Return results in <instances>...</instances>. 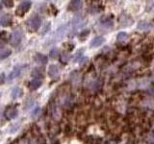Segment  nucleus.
<instances>
[{"label":"nucleus","mask_w":154,"mask_h":144,"mask_svg":"<svg viewBox=\"0 0 154 144\" xmlns=\"http://www.w3.org/2000/svg\"><path fill=\"white\" fill-rule=\"evenodd\" d=\"M34 60H35V62L38 64H45L47 62V57L41 54V53H38V54H36V56L34 57Z\"/></svg>","instance_id":"nucleus-9"},{"label":"nucleus","mask_w":154,"mask_h":144,"mask_svg":"<svg viewBox=\"0 0 154 144\" xmlns=\"http://www.w3.org/2000/svg\"><path fill=\"white\" fill-rule=\"evenodd\" d=\"M32 76L36 79H42L43 76V73L38 68H35L32 72Z\"/></svg>","instance_id":"nucleus-17"},{"label":"nucleus","mask_w":154,"mask_h":144,"mask_svg":"<svg viewBox=\"0 0 154 144\" xmlns=\"http://www.w3.org/2000/svg\"><path fill=\"white\" fill-rule=\"evenodd\" d=\"M105 40H104V38L102 37H96L94 38L93 40H91V47H98L100 45H102L103 43H104Z\"/></svg>","instance_id":"nucleus-12"},{"label":"nucleus","mask_w":154,"mask_h":144,"mask_svg":"<svg viewBox=\"0 0 154 144\" xmlns=\"http://www.w3.org/2000/svg\"><path fill=\"white\" fill-rule=\"evenodd\" d=\"M12 22H13V17L11 14H4V16L0 18V24H1V26L3 27L10 26L12 24Z\"/></svg>","instance_id":"nucleus-6"},{"label":"nucleus","mask_w":154,"mask_h":144,"mask_svg":"<svg viewBox=\"0 0 154 144\" xmlns=\"http://www.w3.org/2000/svg\"><path fill=\"white\" fill-rule=\"evenodd\" d=\"M12 98L13 99H17L18 97H20V96L22 95V89L17 88V86H16V88H14L13 90H12Z\"/></svg>","instance_id":"nucleus-13"},{"label":"nucleus","mask_w":154,"mask_h":144,"mask_svg":"<svg viewBox=\"0 0 154 144\" xmlns=\"http://www.w3.org/2000/svg\"><path fill=\"white\" fill-rule=\"evenodd\" d=\"M31 5H32V3H31L30 0H24V1H22L20 4L18 5V7H17V11H16L17 16H23L24 14H25L29 11V10H30Z\"/></svg>","instance_id":"nucleus-1"},{"label":"nucleus","mask_w":154,"mask_h":144,"mask_svg":"<svg viewBox=\"0 0 154 144\" xmlns=\"http://www.w3.org/2000/svg\"><path fill=\"white\" fill-rule=\"evenodd\" d=\"M41 23H42V20H41L40 16H33L27 20V26L29 27V29H30L32 32H35L40 28Z\"/></svg>","instance_id":"nucleus-2"},{"label":"nucleus","mask_w":154,"mask_h":144,"mask_svg":"<svg viewBox=\"0 0 154 144\" xmlns=\"http://www.w3.org/2000/svg\"><path fill=\"white\" fill-rule=\"evenodd\" d=\"M153 8H154V7H153Z\"/></svg>","instance_id":"nucleus-27"},{"label":"nucleus","mask_w":154,"mask_h":144,"mask_svg":"<svg viewBox=\"0 0 154 144\" xmlns=\"http://www.w3.org/2000/svg\"><path fill=\"white\" fill-rule=\"evenodd\" d=\"M69 60V54H67V53H63V54H61V62L63 64H66Z\"/></svg>","instance_id":"nucleus-20"},{"label":"nucleus","mask_w":154,"mask_h":144,"mask_svg":"<svg viewBox=\"0 0 154 144\" xmlns=\"http://www.w3.org/2000/svg\"><path fill=\"white\" fill-rule=\"evenodd\" d=\"M151 28V24L148 23L146 21H141L139 24H138V29H140V30H148V29Z\"/></svg>","instance_id":"nucleus-14"},{"label":"nucleus","mask_w":154,"mask_h":144,"mask_svg":"<svg viewBox=\"0 0 154 144\" xmlns=\"http://www.w3.org/2000/svg\"><path fill=\"white\" fill-rule=\"evenodd\" d=\"M81 6H82L81 0H71L69 4V10L71 12H76L80 10Z\"/></svg>","instance_id":"nucleus-7"},{"label":"nucleus","mask_w":154,"mask_h":144,"mask_svg":"<svg viewBox=\"0 0 154 144\" xmlns=\"http://www.w3.org/2000/svg\"><path fill=\"white\" fill-rule=\"evenodd\" d=\"M58 56H59V51H58L57 48H53V49H51L50 57L52 59H56V58H58Z\"/></svg>","instance_id":"nucleus-21"},{"label":"nucleus","mask_w":154,"mask_h":144,"mask_svg":"<svg viewBox=\"0 0 154 144\" xmlns=\"http://www.w3.org/2000/svg\"><path fill=\"white\" fill-rule=\"evenodd\" d=\"M5 117H6L8 120H12V119H14L18 114V110L17 108L14 107H8L5 110Z\"/></svg>","instance_id":"nucleus-4"},{"label":"nucleus","mask_w":154,"mask_h":144,"mask_svg":"<svg viewBox=\"0 0 154 144\" xmlns=\"http://www.w3.org/2000/svg\"><path fill=\"white\" fill-rule=\"evenodd\" d=\"M3 4L5 5V7L12 8L14 6V1L13 0H3Z\"/></svg>","instance_id":"nucleus-22"},{"label":"nucleus","mask_w":154,"mask_h":144,"mask_svg":"<svg viewBox=\"0 0 154 144\" xmlns=\"http://www.w3.org/2000/svg\"><path fill=\"white\" fill-rule=\"evenodd\" d=\"M9 38H10V35L7 33V32H5V31H3V32H1L0 33V40H1L2 41H8L9 40Z\"/></svg>","instance_id":"nucleus-19"},{"label":"nucleus","mask_w":154,"mask_h":144,"mask_svg":"<svg viewBox=\"0 0 154 144\" xmlns=\"http://www.w3.org/2000/svg\"><path fill=\"white\" fill-rule=\"evenodd\" d=\"M4 45V41H2L1 40H0V47H2Z\"/></svg>","instance_id":"nucleus-24"},{"label":"nucleus","mask_w":154,"mask_h":144,"mask_svg":"<svg viewBox=\"0 0 154 144\" xmlns=\"http://www.w3.org/2000/svg\"><path fill=\"white\" fill-rule=\"evenodd\" d=\"M2 10V5H1V3H0V11Z\"/></svg>","instance_id":"nucleus-25"},{"label":"nucleus","mask_w":154,"mask_h":144,"mask_svg":"<svg viewBox=\"0 0 154 144\" xmlns=\"http://www.w3.org/2000/svg\"><path fill=\"white\" fill-rule=\"evenodd\" d=\"M5 82V74L4 73H0V86L3 85Z\"/></svg>","instance_id":"nucleus-23"},{"label":"nucleus","mask_w":154,"mask_h":144,"mask_svg":"<svg viewBox=\"0 0 154 144\" xmlns=\"http://www.w3.org/2000/svg\"><path fill=\"white\" fill-rule=\"evenodd\" d=\"M11 50L10 49H7V48H5V49L1 50L0 51V60H4L6 59V58H8L10 55H11Z\"/></svg>","instance_id":"nucleus-16"},{"label":"nucleus","mask_w":154,"mask_h":144,"mask_svg":"<svg viewBox=\"0 0 154 144\" xmlns=\"http://www.w3.org/2000/svg\"><path fill=\"white\" fill-rule=\"evenodd\" d=\"M84 19L82 18L81 16H76L74 18H73V20H72V25H73V27L75 28H80L81 26H83L84 25Z\"/></svg>","instance_id":"nucleus-11"},{"label":"nucleus","mask_w":154,"mask_h":144,"mask_svg":"<svg viewBox=\"0 0 154 144\" xmlns=\"http://www.w3.org/2000/svg\"><path fill=\"white\" fill-rule=\"evenodd\" d=\"M23 65H17V66H14V69L11 71V73L9 74L8 76V79L9 80H13V79H16L17 77L19 76V74L21 73V71H22V68H23Z\"/></svg>","instance_id":"nucleus-5"},{"label":"nucleus","mask_w":154,"mask_h":144,"mask_svg":"<svg viewBox=\"0 0 154 144\" xmlns=\"http://www.w3.org/2000/svg\"><path fill=\"white\" fill-rule=\"evenodd\" d=\"M0 97H1V93H0Z\"/></svg>","instance_id":"nucleus-26"},{"label":"nucleus","mask_w":154,"mask_h":144,"mask_svg":"<svg viewBox=\"0 0 154 144\" xmlns=\"http://www.w3.org/2000/svg\"><path fill=\"white\" fill-rule=\"evenodd\" d=\"M42 84V82L41 79H33L30 83H29V88H30L32 90H36L38 88H41V86Z\"/></svg>","instance_id":"nucleus-10"},{"label":"nucleus","mask_w":154,"mask_h":144,"mask_svg":"<svg viewBox=\"0 0 154 144\" xmlns=\"http://www.w3.org/2000/svg\"><path fill=\"white\" fill-rule=\"evenodd\" d=\"M48 75L50 76V78H56L59 75V67L56 64H51L48 68Z\"/></svg>","instance_id":"nucleus-8"},{"label":"nucleus","mask_w":154,"mask_h":144,"mask_svg":"<svg viewBox=\"0 0 154 144\" xmlns=\"http://www.w3.org/2000/svg\"><path fill=\"white\" fill-rule=\"evenodd\" d=\"M21 38H22L21 30H19V29H16V30L13 32V35H12V38H11V44L13 46H17L19 43H20Z\"/></svg>","instance_id":"nucleus-3"},{"label":"nucleus","mask_w":154,"mask_h":144,"mask_svg":"<svg viewBox=\"0 0 154 144\" xmlns=\"http://www.w3.org/2000/svg\"><path fill=\"white\" fill-rule=\"evenodd\" d=\"M117 38H118V41L123 42V41H125L128 38V35L125 32H120V33H119Z\"/></svg>","instance_id":"nucleus-18"},{"label":"nucleus","mask_w":154,"mask_h":144,"mask_svg":"<svg viewBox=\"0 0 154 144\" xmlns=\"http://www.w3.org/2000/svg\"><path fill=\"white\" fill-rule=\"evenodd\" d=\"M101 23H102V25L105 26V27H111L113 25V20H112V17H103L101 19Z\"/></svg>","instance_id":"nucleus-15"}]
</instances>
